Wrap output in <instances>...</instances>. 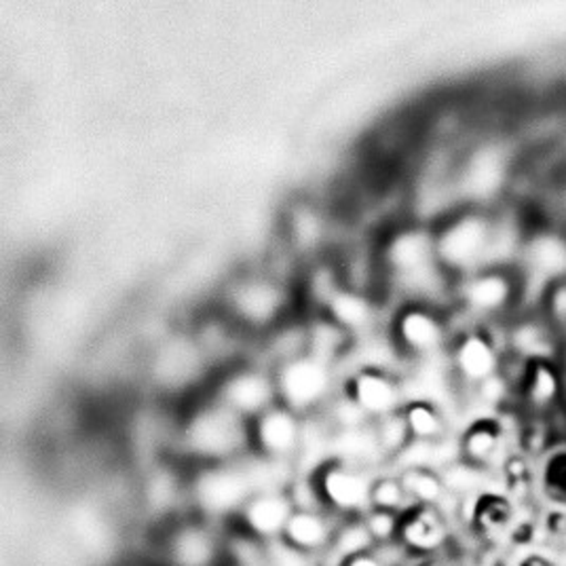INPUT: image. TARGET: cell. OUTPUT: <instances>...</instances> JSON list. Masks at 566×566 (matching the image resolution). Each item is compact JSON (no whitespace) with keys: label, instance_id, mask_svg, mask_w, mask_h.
<instances>
[{"label":"cell","instance_id":"obj_1","mask_svg":"<svg viewBox=\"0 0 566 566\" xmlns=\"http://www.w3.org/2000/svg\"><path fill=\"white\" fill-rule=\"evenodd\" d=\"M285 463H273L254 452L241 461L199 465L187 482L190 512L212 520L216 524L231 526L245 503L262 489L287 486L280 484L277 470Z\"/></svg>","mask_w":566,"mask_h":566},{"label":"cell","instance_id":"obj_2","mask_svg":"<svg viewBox=\"0 0 566 566\" xmlns=\"http://www.w3.org/2000/svg\"><path fill=\"white\" fill-rule=\"evenodd\" d=\"M178 442L195 468L233 463L252 454L250 421L216 396L190 408L180 424Z\"/></svg>","mask_w":566,"mask_h":566},{"label":"cell","instance_id":"obj_3","mask_svg":"<svg viewBox=\"0 0 566 566\" xmlns=\"http://www.w3.org/2000/svg\"><path fill=\"white\" fill-rule=\"evenodd\" d=\"M431 227L436 233L438 262L454 282L489 266L495 241L496 210L461 206Z\"/></svg>","mask_w":566,"mask_h":566},{"label":"cell","instance_id":"obj_4","mask_svg":"<svg viewBox=\"0 0 566 566\" xmlns=\"http://www.w3.org/2000/svg\"><path fill=\"white\" fill-rule=\"evenodd\" d=\"M524 280L518 266H489L454 283V303L465 315L484 322H499L516 315L524 303Z\"/></svg>","mask_w":566,"mask_h":566},{"label":"cell","instance_id":"obj_5","mask_svg":"<svg viewBox=\"0 0 566 566\" xmlns=\"http://www.w3.org/2000/svg\"><path fill=\"white\" fill-rule=\"evenodd\" d=\"M161 566L229 565V526L197 516H178L161 535Z\"/></svg>","mask_w":566,"mask_h":566},{"label":"cell","instance_id":"obj_6","mask_svg":"<svg viewBox=\"0 0 566 566\" xmlns=\"http://www.w3.org/2000/svg\"><path fill=\"white\" fill-rule=\"evenodd\" d=\"M280 403L311 419L336 396V366L303 354L273 366Z\"/></svg>","mask_w":566,"mask_h":566},{"label":"cell","instance_id":"obj_7","mask_svg":"<svg viewBox=\"0 0 566 566\" xmlns=\"http://www.w3.org/2000/svg\"><path fill=\"white\" fill-rule=\"evenodd\" d=\"M375 475L366 465L331 457L308 475L317 503L338 520L359 518L370 510V489Z\"/></svg>","mask_w":566,"mask_h":566},{"label":"cell","instance_id":"obj_8","mask_svg":"<svg viewBox=\"0 0 566 566\" xmlns=\"http://www.w3.org/2000/svg\"><path fill=\"white\" fill-rule=\"evenodd\" d=\"M285 308L287 292L275 275L254 273L229 285L227 313L243 331H277L283 326Z\"/></svg>","mask_w":566,"mask_h":566},{"label":"cell","instance_id":"obj_9","mask_svg":"<svg viewBox=\"0 0 566 566\" xmlns=\"http://www.w3.org/2000/svg\"><path fill=\"white\" fill-rule=\"evenodd\" d=\"M394 349L408 359H429L449 352L452 336L440 308L424 303L401 305L389 324Z\"/></svg>","mask_w":566,"mask_h":566},{"label":"cell","instance_id":"obj_10","mask_svg":"<svg viewBox=\"0 0 566 566\" xmlns=\"http://www.w3.org/2000/svg\"><path fill=\"white\" fill-rule=\"evenodd\" d=\"M510 171L512 164L501 144H480L459 167L454 192L463 199V206L491 210V203H495L510 182Z\"/></svg>","mask_w":566,"mask_h":566},{"label":"cell","instance_id":"obj_11","mask_svg":"<svg viewBox=\"0 0 566 566\" xmlns=\"http://www.w3.org/2000/svg\"><path fill=\"white\" fill-rule=\"evenodd\" d=\"M452 378L470 391H478L486 380L503 373L507 354L486 326H475L457 334L449 347Z\"/></svg>","mask_w":566,"mask_h":566},{"label":"cell","instance_id":"obj_12","mask_svg":"<svg viewBox=\"0 0 566 566\" xmlns=\"http://www.w3.org/2000/svg\"><path fill=\"white\" fill-rule=\"evenodd\" d=\"M307 421L277 401L250 421L252 452L266 461L292 465L305 450Z\"/></svg>","mask_w":566,"mask_h":566},{"label":"cell","instance_id":"obj_13","mask_svg":"<svg viewBox=\"0 0 566 566\" xmlns=\"http://www.w3.org/2000/svg\"><path fill=\"white\" fill-rule=\"evenodd\" d=\"M212 396L248 421H254L280 401L273 368L262 364H239L229 368L216 382Z\"/></svg>","mask_w":566,"mask_h":566},{"label":"cell","instance_id":"obj_14","mask_svg":"<svg viewBox=\"0 0 566 566\" xmlns=\"http://www.w3.org/2000/svg\"><path fill=\"white\" fill-rule=\"evenodd\" d=\"M516 266L524 280V294L531 282L539 283L543 294L549 283L566 280V229H526Z\"/></svg>","mask_w":566,"mask_h":566},{"label":"cell","instance_id":"obj_15","mask_svg":"<svg viewBox=\"0 0 566 566\" xmlns=\"http://www.w3.org/2000/svg\"><path fill=\"white\" fill-rule=\"evenodd\" d=\"M520 406L533 419L554 417L566 401L565 368L560 361H528L520 370L516 382Z\"/></svg>","mask_w":566,"mask_h":566},{"label":"cell","instance_id":"obj_16","mask_svg":"<svg viewBox=\"0 0 566 566\" xmlns=\"http://www.w3.org/2000/svg\"><path fill=\"white\" fill-rule=\"evenodd\" d=\"M294 510L296 501L290 486L262 489L245 503L231 528L260 543L280 542Z\"/></svg>","mask_w":566,"mask_h":566},{"label":"cell","instance_id":"obj_17","mask_svg":"<svg viewBox=\"0 0 566 566\" xmlns=\"http://www.w3.org/2000/svg\"><path fill=\"white\" fill-rule=\"evenodd\" d=\"M343 394L375 423L382 417L396 415L403 408V387L400 378L382 366H361L345 380Z\"/></svg>","mask_w":566,"mask_h":566},{"label":"cell","instance_id":"obj_18","mask_svg":"<svg viewBox=\"0 0 566 566\" xmlns=\"http://www.w3.org/2000/svg\"><path fill=\"white\" fill-rule=\"evenodd\" d=\"M452 543V526L440 505H412L400 518L398 545L415 558H433Z\"/></svg>","mask_w":566,"mask_h":566},{"label":"cell","instance_id":"obj_19","mask_svg":"<svg viewBox=\"0 0 566 566\" xmlns=\"http://www.w3.org/2000/svg\"><path fill=\"white\" fill-rule=\"evenodd\" d=\"M505 354L510 359L528 361H563L566 349L565 336L556 331L542 313L512 317V326L505 332Z\"/></svg>","mask_w":566,"mask_h":566},{"label":"cell","instance_id":"obj_20","mask_svg":"<svg viewBox=\"0 0 566 566\" xmlns=\"http://www.w3.org/2000/svg\"><path fill=\"white\" fill-rule=\"evenodd\" d=\"M340 520L319 507H296L283 531L282 542L322 560L331 549Z\"/></svg>","mask_w":566,"mask_h":566},{"label":"cell","instance_id":"obj_21","mask_svg":"<svg viewBox=\"0 0 566 566\" xmlns=\"http://www.w3.org/2000/svg\"><path fill=\"white\" fill-rule=\"evenodd\" d=\"M322 313L343 331L349 332L354 338L373 331L378 322L377 301L366 290L349 285L338 287L322 308Z\"/></svg>","mask_w":566,"mask_h":566},{"label":"cell","instance_id":"obj_22","mask_svg":"<svg viewBox=\"0 0 566 566\" xmlns=\"http://www.w3.org/2000/svg\"><path fill=\"white\" fill-rule=\"evenodd\" d=\"M470 503V528L480 539L495 542L501 535H505L514 520H516V505L512 496L495 493V491H484L480 495L463 499Z\"/></svg>","mask_w":566,"mask_h":566},{"label":"cell","instance_id":"obj_23","mask_svg":"<svg viewBox=\"0 0 566 566\" xmlns=\"http://www.w3.org/2000/svg\"><path fill=\"white\" fill-rule=\"evenodd\" d=\"M503 442H505L503 424L493 417L475 419L463 429L457 444V457L473 468L491 472V468L495 465L503 450Z\"/></svg>","mask_w":566,"mask_h":566},{"label":"cell","instance_id":"obj_24","mask_svg":"<svg viewBox=\"0 0 566 566\" xmlns=\"http://www.w3.org/2000/svg\"><path fill=\"white\" fill-rule=\"evenodd\" d=\"M208 361L197 338L171 340L159 352L155 361L157 378L161 385H187L197 375V370Z\"/></svg>","mask_w":566,"mask_h":566},{"label":"cell","instance_id":"obj_25","mask_svg":"<svg viewBox=\"0 0 566 566\" xmlns=\"http://www.w3.org/2000/svg\"><path fill=\"white\" fill-rule=\"evenodd\" d=\"M403 421L417 444H440L449 436V419L444 410L431 400H408L401 408Z\"/></svg>","mask_w":566,"mask_h":566},{"label":"cell","instance_id":"obj_26","mask_svg":"<svg viewBox=\"0 0 566 566\" xmlns=\"http://www.w3.org/2000/svg\"><path fill=\"white\" fill-rule=\"evenodd\" d=\"M326 233H328L326 220L315 206H311L307 201H298L292 206V210L287 213L285 235L294 252L298 254L315 252L317 248H322Z\"/></svg>","mask_w":566,"mask_h":566},{"label":"cell","instance_id":"obj_27","mask_svg":"<svg viewBox=\"0 0 566 566\" xmlns=\"http://www.w3.org/2000/svg\"><path fill=\"white\" fill-rule=\"evenodd\" d=\"M354 343V336L334 324L324 313H317V317L307 324V354L326 364L338 366Z\"/></svg>","mask_w":566,"mask_h":566},{"label":"cell","instance_id":"obj_28","mask_svg":"<svg viewBox=\"0 0 566 566\" xmlns=\"http://www.w3.org/2000/svg\"><path fill=\"white\" fill-rule=\"evenodd\" d=\"M398 473L412 505L442 507L444 499H449L442 472L436 470L433 465H403Z\"/></svg>","mask_w":566,"mask_h":566},{"label":"cell","instance_id":"obj_29","mask_svg":"<svg viewBox=\"0 0 566 566\" xmlns=\"http://www.w3.org/2000/svg\"><path fill=\"white\" fill-rule=\"evenodd\" d=\"M377 545L373 542L364 518H347L338 522V528H336V535H334V542H332L328 554L322 558V563L326 558L334 560V566L338 565L340 560L355 556V554H361V552H368V549H375Z\"/></svg>","mask_w":566,"mask_h":566},{"label":"cell","instance_id":"obj_30","mask_svg":"<svg viewBox=\"0 0 566 566\" xmlns=\"http://www.w3.org/2000/svg\"><path fill=\"white\" fill-rule=\"evenodd\" d=\"M370 427H373L378 454L385 459H400L401 454L412 447V436L403 421L401 410L396 415L378 419Z\"/></svg>","mask_w":566,"mask_h":566},{"label":"cell","instance_id":"obj_31","mask_svg":"<svg viewBox=\"0 0 566 566\" xmlns=\"http://www.w3.org/2000/svg\"><path fill=\"white\" fill-rule=\"evenodd\" d=\"M442 472L444 478V484H447V491L449 496H457L459 501L463 499H470V496L480 495L486 491V478L489 472L486 470H480V468H473L470 463L461 461L457 457V461H452L450 465H447Z\"/></svg>","mask_w":566,"mask_h":566},{"label":"cell","instance_id":"obj_32","mask_svg":"<svg viewBox=\"0 0 566 566\" xmlns=\"http://www.w3.org/2000/svg\"><path fill=\"white\" fill-rule=\"evenodd\" d=\"M539 486L547 501L566 510V447H556L545 452Z\"/></svg>","mask_w":566,"mask_h":566},{"label":"cell","instance_id":"obj_33","mask_svg":"<svg viewBox=\"0 0 566 566\" xmlns=\"http://www.w3.org/2000/svg\"><path fill=\"white\" fill-rule=\"evenodd\" d=\"M410 507H412V503L401 484L400 473L375 475L373 489H370V510L403 514Z\"/></svg>","mask_w":566,"mask_h":566},{"label":"cell","instance_id":"obj_34","mask_svg":"<svg viewBox=\"0 0 566 566\" xmlns=\"http://www.w3.org/2000/svg\"><path fill=\"white\" fill-rule=\"evenodd\" d=\"M364 524L377 547H394L398 545L401 514L382 512V510H368L364 516Z\"/></svg>","mask_w":566,"mask_h":566},{"label":"cell","instance_id":"obj_35","mask_svg":"<svg viewBox=\"0 0 566 566\" xmlns=\"http://www.w3.org/2000/svg\"><path fill=\"white\" fill-rule=\"evenodd\" d=\"M539 313L565 336L566 340V280L549 283L539 296Z\"/></svg>","mask_w":566,"mask_h":566},{"label":"cell","instance_id":"obj_36","mask_svg":"<svg viewBox=\"0 0 566 566\" xmlns=\"http://www.w3.org/2000/svg\"><path fill=\"white\" fill-rule=\"evenodd\" d=\"M262 566H322V560L307 556L280 539V542L266 543Z\"/></svg>","mask_w":566,"mask_h":566},{"label":"cell","instance_id":"obj_37","mask_svg":"<svg viewBox=\"0 0 566 566\" xmlns=\"http://www.w3.org/2000/svg\"><path fill=\"white\" fill-rule=\"evenodd\" d=\"M503 475L507 478L510 489H528L531 486V465L524 457L514 454L507 461H503Z\"/></svg>","mask_w":566,"mask_h":566},{"label":"cell","instance_id":"obj_38","mask_svg":"<svg viewBox=\"0 0 566 566\" xmlns=\"http://www.w3.org/2000/svg\"><path fill=\"white\" fill-rule=\"evenodd\" d=\"M336 566H394L387 556H385V549L382 547H375V549H368V552H361V554H355L349 556L345 560H340Z\"/></svg>","mask_w":566,"mask_h":566},{"label":"cell","instance_id":"obj_39","mask_svg":"<svg viewBox=\"0 0 566 566\" xmlns=\"http://www.w3.org/2000/svg\"><path fill=\"white\" fill-rule=\"evenodd\" d=\"M518 566H556L549 558H545L543 554H528Z\"/></svg>","mask_w":566,"mask_h":566},{"label":"cell","instance_id":"obj_40","mask_svg":"<svg viewBox=\"0 0 566 566\" xmlns=\"http://www.w3.org/2000/svg\"><path fill=\"white\" fill-rule=\"evenodd\" d=\"M563 213H565V229H566V189H565V195H563Z\"/></svg>","mask_w":566,"mask_h":566},{"label":"cell","instance_id":"obj_41","mask_svg":"<svg viewBox=\"0 0 566 566\" xmlns=\"http://www.w3.org/2000/svg\"><path fill=\"white\" fill-rule=\"evenodd\" d=\"M227 566H254V565H235V563H229Z\"/></svg>","mask_w":566,"mask_h":566}]
</instances>
